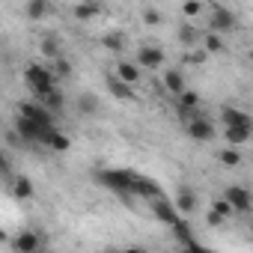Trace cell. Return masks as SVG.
Masks as SVG:
<instances>
[{
    "instance_id": "cell-1",
    "label": "cell",
    "mask_w": 253,
    "mask_h": 253,
    "mask_svg": "<svg viewBox=\"0 0 253 253\" xmlns=\"http://www.w3.org/2000/svg\"><path fill=\"white\" fill-rule=\"evenodd\" d=\"M24 81H27V86H30L33 98H39V95H45V92L57 89V75H54L48 66H42V63H30V66H27V72H24Z\"/></svg>"
},
{
    "instance_id": "cell-2",
    "label": "cell",
    "mask_w": 253,
    "mask_h": 253,
    "mask_svg": "<svg viewBox=\"0 0 253 253\" xmlns=\"http://www.w3.org/2000/svg\"><path fill=\"white\" fill-rule=\"evenodd\" d=\"M95 182L98 185H104V188H110L113 194H119L122 200H131L134 194H131V170H98L95 173Z\"/></svg>"
},
{
    "instance_id": "cell-3",
    "label": "cell",
    "mask_w": 253,
    "mask_h": 253,
    "mask_svg": "<svg viewBox=\"0 0 253 253\" xmlns=\"http://www.w3.org/2000/svg\"><path fill=\"white\" fill-rule=\"evenodd\" d=\"M54 128H57V125H39V122H33L27 116H18V122H15V134L24 143H48Z\"/></svg>"
},
{
    "instance_id": "cell-4",
    "label": "cell",
    "mask_w": 253,
    "mask_h": 253,
    "mask_svg": "<svg viewBox=\"0 0 253 253\" xmlns=\"http://www.w3.org/2000/svg\"><path fill=\"white\" fill-rule=\"evenodd\" d=\"M131 194L140 197V200H158V197H164V191H161V185L155 179H149L143 173H134V170H131Z\"/></svg>"
},
{
    "instance_id": "cell-5",
    "label": "cell",
    "mask_w": 253,
    "mask_h": 253,
    "mask_svg": "<svg viewBox=\"0 0 253 253\" xmlns=\"http://www.w3.org/2000/svg\"><path fill=\"white\" fill-rule=\"evenodd\" d=\"M223 200L232 206V211H235V214H247V211L253 209L250 191H247V188H241V185H229V188L223 191Z\"/></svg>"
},
{
    "instance_id": "cell-6",
    "label": "cell",
    "mask_w": 253,
    "mask_h": 253,
    "mask_svg": "<svg viewBox=\"0 0 253 253\" xmlns=\"http://www.w3.org/2000/svg\"><path fill=\"white\" fill-rule=\"evenodd\" d=\"M188 137L197 143H209V140H214V125L206 116H191L188 119Z\"/></svg>"
},
{
    "instance_id": "cell-7",
    "label": "cell",
    "mask_w": 253,
    "mask_h": 253,
    "mask_svg": "<svg viewBox=\"0 0 253 253\" xmlns=\"http://www.w3.org/2000/svg\"><path fill=\"white\" fill-rule=\"evenodd\" d=\"M209 21H211V30L214 33H232L238 27V18H235V12L229 6H214V12H211Z\"/></svg>"
},
{
    "instance_id": "cell-8",
    "label": "cell",
    "mask_w": 253,
    "mask_h": 253,
    "mask_svg": "<svg viewBox=\"0 0 253 253\" xmlns=\"http://www.w3.org/2000/svg\"><path fill=\"white\" fill-rule=\"evenodd\" d=\"M152 203V217L155 220H161V223H167V226H173L182 214H179V209L170 203V200H164V197H158V200H149Z\"/></svg>"
},
{
    "instance_id": "cell-9",
    "label": "cell",
    "mask_w": 253,
    "mask_h": 253,
    "mask_svg": "<svg viewBox=\"0 0 253 253\" xmlns=\"http://www.w3.org/2000/svg\"><path fill=\"white\" fill-rule=\"evenodd\" d=\"M164 60H167V54H164L158 45H143V48L137 51V66H140V69H161Z\"/></svg>"
},
{
    "instance_id": "cell-10",
    "label": "cell",
    "mask_w": 253,
    "mask_h": 253,
    "mask_svg": "<svg viewBox=\"0 0 253 253\" xmlns=\"http://www.w3.org/2000/svg\"><path fill=\"white\" fill-rule=\"evenodd\" d=\"M18 110H21V116L33 119V122H39V125H54V113H51V110H45L39 101H21V104H18Z\"/></svg>"
},
{
    "instance_id": "cell-11",
    "label": "cell",
    "mask_w": 253,
    "mask_h": 253,
    "mask_svg": "<svg viewBox=\"0 0 253 253\" xmlns=\"http://www.w3.org/2000/svg\"><path fill=\"white\" fill-rule=\"evenodd\" d=\"M9 244H12V250H18V253H36V250H39L45 241L39 238V232H33V229H24V232H18V235H15Z\"/></svg>"
},
{
    "instance_id": "cell-12",
    "label": "cell",
    "mask_w": 253,
    "mask_h": 253,
    "mask_svg": "<svg viewBox=\"0 0 253 253\" xmlns=\"http://www.w3.org/2000/svg\"><path fill=\"white\" fill-rule=\"evenodd\" d=\"M250 131H253V122H238V125H223V137L229 146H241L250 140Z\"/></svg>"
},
{
    "instance_id": "cell-13",
    "label": "cell",
    "mask_w": 253,
    "mask_h": 253,
    "mask_svg": "<svg viewBox=\"0 0 253 253\" xmlns=\"http://www.w3.org/2000/svg\"><path fill=\"white\" fill-rule=\"evenodd\" d=\"M173 235H176V241H179V247H188V250H203V244L191 235V223L188 220H176L173 223Z\"/></svg>"
},
{
    "instance_id": "cell-14",
    "label": "cell",
    "mask_w": 253,
    "mask_h": 253,
    "mask_svg": "<svg viewBox=\"0 0 253 253\" xmlns=\"http://www.w3.org/2000/svg\"><path fill=\"white\" fill-rule=\"evenodd\" d=\"M107 89H110V95L113 98H119V101H131L134 98V86L131 84H125L122 78H107Z\"/></svg>"
},
{
    "instance_id": "cell-15",
    "label": "cell",
    "mask_w": 253,
    "mask_h": 253,
    "mask_svg": "<svg viewBox=\"0 0 253 253\" xmlns=\"http://www.w3.org/2000/svg\"><path fill=\"white\" fill-rule=\"evenodd\" d=\"M176 209H179V214H191L194 209H197V194L188 188V185H182L179 191H176V203H173Z\"/></svg>"
},
{
    "instance_id": "cell-16",
    "label": "cell",
    "mask_w": 253,
    "mask_h": 253,
    "mask_svg": "<svg viewBox=\"0 0 253 253\" xmlns=\"http://www.w3.org/2000/svg\"><path fill=\"white\" fill-rule=\"evenodd\" d=\"M72 15L78 21H92L95 15H101V3H98V0H81V3L72 9Z\"/></svg>"
},
{
    "instance_id": "cell-17",
    "label": "cell",
    "mask_w": 253,
    "mask_h": 253,
    "mask_svg": "<svg viewBox=\"0 0 253 253\" xmlns=\"http://www.w3.org/2000/svg\"><path fill=\"white\" fill-rule=\"evenodd\" d=\"M24 15H27L30 21H45V18L51 15V3H48V0H27Z\"/></svg>"
},
{
    "instance_id": "cell-18",
    "label": "cell",
    "mask_w": 253,
    "mask_h": 253,
    "mask_svg": "<svg viewBox=\"0 0 253 253\" xmlns=\"http://www.w3.org/2000/svg\"><path fill=\"white\" fill-rule=\"evenodd\" d=\"M33 101H39V104H42L45 110H51V113L63 110V104H66V98H63L60 89H51V92H45V95H39V98H33Z\"/></svg>"
},
{
    "instance_id": "cell-19",
    "label": "cell",
    "mask_w": 253,
    "mask_h": 253,
    "mask_svg": "<svg viewBox=\"0 0 253 253\" xmlns=\"http://www.w3.org/2000/svg\"><path fill=\"white\" fill-rule=\"evenodd\" d=\"M116 78H122L125 84H137L140 81V66L137 63H116Z\"/></svg>"
},
{
    "instance_id": "cell-20",
    "label": "cell",
    "mask_w": 253,
    "mask_h": 253,
    "mask_svg": "<svg viewBox=\"0 0 253 253\" xmlns=\"http://www.w3.org/2000/svg\"><path fill=\"white\" fill-rule=\"evenodd\" d=\"M167 92H173V95H179L182 89H185V75L179 72V69H170L167 75H164V84H161Z\"/></svg>"
},
{
    "instance_id": "cell-21",
    "label": "cell",
    "mask_w": 253,
    "mask_h": 253,
    "mask_svg": "<svg viewBox=\"0 0 253 253\" xmlns=\"http://www.w3.org/2000/svg\"><path fill=\"white\" fill-rule=\"evenodd\" d=\"M33 194H36L33 182H30L27 176H15V182H12V197H15V200H30Z\"/></svg>"
},
{
    "instance_id": "cell-22",
    "label": "cell",
    "mask_w": 253,
    "mask_h": 253,
    "mask_svg": "<svg viewBox=\"0 0 253 253\" xmlns=\"http://www.w3.org/2000/svg\"><path fill=\"white\" fill-rule=\"evenodd\" d=\"M220 122L223 125H238V122H250V113H244V110H238V107H223L220 110Z\"/></svg>"
},
{
    "instance_id": "cell-23",
    "label": "cell",
    "mask_w": 253,
    "mask_h": 253,
    "mask_svg": "<svg viewBox=\"0 0 253 253\" xmlns=\"http://www.w3.org/2000/svg\"><path fill=\"white\" fill-rule=\"evenodd\" d=\"M101 45L107 48V51H122L125 48V33L122 30H110V33H104V39H101Z\"/></svg>"
},
{
    "instance_id": "cell-24",
    "label": "cell",
    "mask_w": 253,
    "mask_h": 253,
    "mask_svg": "<svg viewBox=\"0 0 253 253\" xmlns=\"http://www.w3.org/2000/svg\"><path fill=\"white\" fill-rule=\"evenodd\" d=\"M39 51H42V57H48V60H57V57L63 54V48H60V42H57L54 36H45L42 45H39Z\"/></svg>"
},
{
    "instance_id": "cell-25",
    "label": "cell",
    "mask_w": 253,
    "mask_h": 253,
    "mask_svg": "<svg viewBox=\"0 0 253 253\" xmlns=\"http://www.w3.org/2000/svg\"><path fill=\"white\" fill-rule=\"evenodd\" d=\"M45 146H51V149H54V152H69V146H72V140H69V137H66V134H63V131H57V128H54V131H51V137H48V143H45Z\"/></svg>"
},
{
    "instance_id": "cell-26",
    "label": "cell",
    "mask_w": 253,
    "mask_h": 253,
    "mask_svg": "<svg viewBox=\"0 0 253 253\" xmlns=\"http://www.w3.org/2000/svg\"><path fill=\"white\" fill-rule=\"evenodd\" d=\"M78 110H81L84 116H95V113H98V98H95V95H81V98H78Z\"/></svg>"
},
{
    "instance_id": "cell-27",
    "label": "cell",
    "mask_w": 253,
    "mask_h": 253,
    "mask_svg": "<svg viewBox=\"0 0 253 253\" xmlns=\"http://www.w3.org/2000/svg\"><path fill=\"white\" fill-rule=\"evenodd\" d=\"M217 158H220V164H223V167H238V164H241V152H238L235 146H226Z\"/></svg>"
},
{
    "instance_id": "cell-28",
    "label": "cell",
    "mask_w": 253,
    "mask_h": 253,
    "mask_svg": "<svg viewBox=\"0 0 253 253\" xmlns=\"http://www.w3.org/2000/svg\"><path fill=\"white\" fill-rule=\"evenodd\" d=\"M51 72H54L57 78H63V81H66V78H72V63H69V60L60 54V57L54 60V69H51Z\"/></svg>"
},
{
    "instance_id": "cell-29",
    "label": "cell",
    "mask_w": 253,
    "mask_h": 253,
    "mask_svg": "<svg viewBox=\"0 0 253 253\" xmlns=\"http://www.w3.org/2000/svg\"><path fill=\"white\" fill-rule=\"evenodd\" d=\"M179 39H182L185 45H194V42L200 39V30L191 27V24H179Z\"/></svg>"
},
{
    "instance_id": "cell-30",
    "label": "cell",
    "mask_w": 253,
    "mask_h": 253,
    "mask_svg": "<svg viewBox=\"0 0 253 253\" xmlns=\"http://www.w3.org/2000/svg\"><path fill=\"white\" fill-rule=\"evenodd\" d=\"M223 48H226V45H223L220 33H209V36H206V51H209V54H220Z\"/></svg>"
},
{
    "instance_id": "cell-31",
    "label": "cell",
    "mask_w": 253,
    "mask_h": 253,
    "mask_svg": "<svg viewBox=\"0 0 253 253\" xmlns=\"http://www.w3.org/2000/svg\"><path fill=\"white\" fill-rule=\"evenodd\" d=\"M211 211H214V214H220V217H223V220H229V217H232V214H235V211H232V206H229V203H226V200H223V197H220V200H214V203H211Z\"/></svg>"
},
{
    "instance_id": "cell-32",
    "label": "cell",
    "mask_w": 253,
    "mask_h": 253,
    "mask_svg": "<svg viewBox=\"0 0 253 253\" xmlns=\"http://www.w3.org/2000/svg\"><path fill=\"white\" fill-rule=\"evenodd\" d=\"M161 21H164V18H161V12H158V9H152V6H149V9H143V24L155 27V24H161Z\"/></svg>"
},
{
    "instance_id": "cell-33",
    "label": "cell",
    "mask_w": 253,
    "mask_h": 253,
    "mask_svg": "<svg viewBox=\"0 0 253 253\" xmlns=\"http://www.w3.org/2000/svg\"><path fill=\"white\" fill-rule=\"evenodd\" d=\"M182 12H185V15H200V12H203V3H200V0H185Z\"/></svg>"
},
{
    "instance_id": "cell-34",
    "label": "cell",
    "mask_w": 253,
    "mask_h": 253,
    "mask_svg": "<svg viewBox=\"0 0 253 253\" xmlns=\"http://www.w3.org/2000/svg\"><path fill=\"white\" fill-rule=\"evenodd\" d=\"M0 176H9V161H6L3 152H0Z\"/></svg>"
},
{
    "instance_id": "cell-35",
    "label": "cell",
    "mask_w": 253,
    "mask_h": 253,
    "mask_svg": "<svg viewBox=\"0 0 253 253\" xmlns=\"http://www.w3.org/2000/svg\"><path fill=\"white\" fill-rule=\"evenodd\" d=\"M209 223H211V226H220V223H223V217H220V214H214V211H209Z\"/></svg>"
},
{
    "instance_id": "cell-36",
    "label": "cell",
    "mask_w": 253,
    "mask_h": 253,
    "mask_svg": "<svg viewBox=\"0 0 253 253\" xmlns=\"http://www.w3.org/2000/svg\"><path fill=\"white\" fill-rule=\"evenodd\" d=\"M3 241H6V232H3V229H0V244H3Z\"/></svg>"
},
{
    "instance_id": "cell-37",
    "label": "cell",
    "mask_w": 253,
    "mask_h": 253,
    "mask_svg": "<svg viewBox=\"0 0 253 253\" xmlns=\"http://www.w3.org/2000/svg\"><path fill=\"white\" fill-rule=\"evenodd\" d=\"M200 3H214V0H200Z\"/></svg>"
}]
</instances>
